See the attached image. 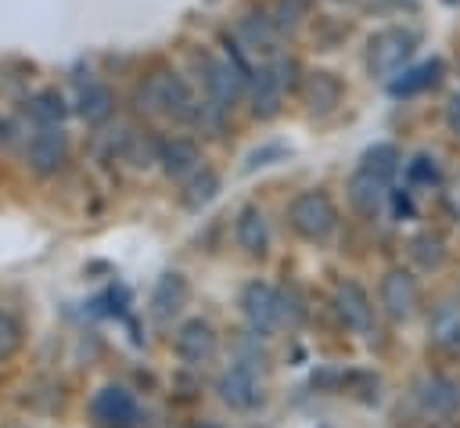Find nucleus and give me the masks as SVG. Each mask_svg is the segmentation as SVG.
Here are the masks:
<instances>
[{"label": "nucleus", "mask_w": 460, "mask_h": 428, "mask_svg": "<svg viewBox=\"0 0 460 428\" xmlns=\"http://www.w3.org/2000/svg\"><path fill=\"white\" fill-rule=\"evenodd\" d=\"M137 97H140V108H147V111H165V115H172V119H190L194 108H198V101H194L187 79L176 76V72H158V76H151V79L140 86Z\"/></svg>", "instance_id": "obj_1"}, {"label": "nucleus", "mask_w": 460, "mask_h": 428, "mask_svg": "<svg viewBox=\"0 0 460 428\" xmlns=\"http://www.w3.org/2000/svg\"><path fill=\"white\" fill-rule=\"evenodd\" d=\"M291 227L305 241H327L338 227V209L323 191H305L291 201Z\"/></svg>", "instance_id": "obj_2"}, {"label": "nucleus", "mask_w": 460, "mask_h": 428, "mask_svg": "<svg viewBox=\"0 0 460 428\" xmlns=\"http://www.w3.org/2000/svg\"><path fill=\"white\" fill-rule=\"evenodd\" d=\"M241 313H244V320H248V327L255 334H273L284 324L280 291L273 284H266V281L244 284V291H241Z\"/></svg>", "instance_id": "obj_3"}, {"label": "nucleus", "mask_w": 460, "mask_h": 428, "mask_svg": "<svg viewBox=\"0 0 460 428\" xmlns=\"http://www.w3.org/2000/svg\"><path fill=\"white\" fill-rule=\"evenodd\" d=\"M417 47V32L413 29H385L370 40L367 47V65L374 76H392L395 68H402V61L413 54Z\"/></svg>", "instance_id": "obj_4"}, {"label": "nucleus", "mask_w": 460, "mask_h": 428, "mask_svg": "<svg viewBox=\"0 0 460 428\" xmlns=\"http://www.w3.org/2000/svg\"><path fill=\"white\" fill-rule=\"evenodd\" d=\"M244 79H248V68L241 61V54L230 50V58L223 61H205V86H208V97L216 101V108H234L241 90H244Z\"/></svg>", "instance_id": "obj_5"}, {"label": "nucleus", "mask_w": 460, "mask_h": 428, "mask_svg": "<svg viewBox=\"0 0 460 428\" xmlns=\"http://www.w3.org/2000/svg\"><path fill=\"white\" fill-rule=\"evenodd\" d=\"M90 414H93L97 428H140V406H137L133 392H126L122 385H104L93 396Z\"/></svg>", "instance_id": "obj_6"}, {"label": "nucleus", "mask_w": 460, "mask_h": 428, "mask_svg": "<svg viewBox=\"0 0 460 428\" xmlns=\"http://www.w3.org/2000/svg\"><path fill=\"white\" fill-rule=\"evenodd\" d=\"M25 158L32 165V173L40 176H54L65 162H68V140L61 133V126H40V133L29 140Z\"/></svg>", "instance_id": "obj_7"}, {"label": "nucleus", "mask_w": 460, "mask_h": 428, "mask_svg": "<svg viewBox=\"0 0 460 428\" xmlns=\"http://www.w3.org/2000/svg\"><path fill=\"white\" fill-rule=\"evenodd\" d=\"M381 306L392 320H410L420 306V288L413 281V273L406 270H388L381 277Z\"/></svg>", "instance_id": "obj_8"}, {"label": "nucleus", "mask_w": 460, "mask_h": 428, "mask_svg": "<svg viewBox=\"0 0 460 428\" xmlns=\"http://www.w3.org/2000/svg\"><path fill=\"white\" fill-rule=\"evenodd\" d=\"M216 349H219V338H216V327L208 320L194 317V320L180 324V331H176V356L183 363L201 367V363H208L216 356Z\"/></svg>", "instance_id": "obj_9"}, {"label": "nucleus", "mask_w": 460, "mask_h": 428, "mask_svg": "<svg viewBox=\"0 0 460 428\" xmlns=\"http://www.w3.org/2000/svg\"><path fill=\"white\" fill-rule=\"evenodd\" d=\"M216 392H219V399H223L226 406H234V410H252V406L262 399L259 378H255V370H252L248 363H230V367L219 374Z\"/></svg>", "instance_id": "obj_10"}, {"label": "nucleus", "mask_w": 460, "mask_h": 428, "mask_svg": "<svg viewBox=\"0 0 460 428\" xmlns=\"http://www.w3.org/2000/svg\"><path fill=\"white\" fill-rule=\"evenodd\" d=\"M334 309H338L341 324H345L349 331H356V334H367L370 324H374V302H370V295L363 291V284H356V281L338 284V291H334Z\"/></svg>", "instance_id": "obj_11"}, {"label": "nucleus", "mask_w": 460, "mask_h": 428, "mask_svg": "<svg viewBox=\"0 0 460 428\" xmlns=\"http://www.w3.org/2000/svg\"><path fill=\"white\" fill-rule=\"evenodd\" d=\"M187 295H190V288H187V277L183 273H162L158 277V284H155V291H151V317L158 320V324H169L183 306H187Z\"/></svg>", "instance_id": "obj_12"}, {"label": "nucleus", "mask_w": 460, "mask_h": 428, "mask_svg": "<svg viewBox=\"0 0 460 428\" xmlns=\"http://www.w3.org/2000/svg\"><path fill=\"white\" fill-rule=\"evenodd\" d=\"M349 201H352L356 212L377 216L385 209V201H388V180H381V176H374L367 169H356L352 180H349Z\"/></svg>", "instance_id": "obj_13"}, {"label": "nucleus", "mask_w": 460, "mask_h": 428, "mask_svg": "<svg viewBox=\"0 0 460 428\" xmlns=\"http://www.w3.org/2000/svg\"><path fill=\"white\" fill-rule=\"evenodd\" d=\"M252 76H255L252 79V111L259 119H273L280 111V101H284V83L277 79L273 65H266V68H259Z\"/></svg>", "instance_id": "obj_14"}, {"label": "nucleus", "mask_w": 460, "mask_h": 428, "mask_svg": "<svg viewBox=\"0 0 460 428\" xmlns=\"http://www.w3.org/2000/svg\"><path fill=\"white\" fill-rule=\"evenodd\" d=\"M234 237H237V245H241L248 255H262V252H266V245H270V227H266V216H262V209H255V205H244V209L237 212V223H234Z\"/></svg>", "instance_id": "obj_15"}, {"label": "nucleus", "mask_w": 460, "mask_h": 428, "mask_svg": "<svg viewBox=\"0 0 460 428\" xmlns=\"http://www.w3.org/2000/svg\"><path fill=\"white\" fill-rule=\"evenodd\" d=\"M158 162H162V169L169 173V176H190V173H198L201 169V151L190 144V140H183V137H176V140H165L162 147H158Z\"/></svg>", "instance_id": "obj_16"}, {"label": "nucleus", "mask_w": 460, "mask_h": 428, "mask_svg": "<svg viewBox=\"0 0 460 428\" xmlns=\"http://www.w3.org/2000/svg\"><path fill=\"white\" fill-rule=\"evenodd\" d=\"M417 403L428 414H449L456 406V385L446 381V378H438V374H431V378H424L417 385Z\"/></svg>", "instance_id": "obj_17"}, {"label": "nucleus", "mask_w": 460, "mask_h": 428, "mask_svg": "<svg viewBox=\"0 0 460 428\" xmlns=\"http://www.w3.org/2000/svg\"><path fill=\"white\" fill-rule=\"evenodd\" d=\"M428 334H431V345H438L446 352H460V306L435 309Z\"/></svg>", "instance_id": "obj_18"}, {"label": "nucleus", "mask_w": 460, "mask_h": 428, "mask_svg": "<svg viewBox=\"0 0 460 428\" xmlns=\"http://www.w3.org/2000/svg\"><path fill=\"white\" fill-rule=\"evenodd\" d=\"M338 101H341V83H338V76H331V72H313V76L305 79V104H309L313 111H331Z\"/></svg>", "instance_id": "obj_19"}, {"label": "nucleus", "mask_w": 460, "mask_h": 428, "mask_svg": "<svg viewBox=\"0 0 460 428\" xmlns=\"http://www.w3.org/2000/svg\"><path fill=\"white\" fill-rule=\"evenodd\" d=\"M79 115H83L90 126L104 122V119L111 115V90L101 86V83H86L83 94H79Z\"/></svg>", "instance_id": "obj_20"}, {"label": "nucleus", "mask_w": 460, "mask_h": 428, "mask_svg": "<svg viewBox=\"0 0 460 428\" xmlns=\"http://www.w3.org/2000/svg\"><path fill=\"white\" fill-rule=\"evenodd\" d=\"M438 72H442V61L431 58V61L410 68L402 79H395V83H392V94H395V97H410V94H417V90H424V86H435V83H438Z\"/></svg>", "instance_id": "obj_21"}, {"label": "nucleus", "mask_w": 460, "mask_h": 428, "mask_svg": "<svg viewBox=\"0 0 460 428\" xmlns=\"http://www.w3.org/2000/svg\"><path fill=\"white\" fill-rule=\"evenodd\" d=\"M29 115L40 122V126H61L65 119V97L58 90H43L29 101Z\"/></svg>", "instance_id": "obj_22"}, {"label": "nucleus", "mask_w": 460, "mask_h": 428, "mask_svg": "<svg viewBox=\"0 0 460 428\" xmlns=\"http://www.w3.org/2000/svg\"><path fill=\"white\" fill-rule=\"evenodd\" d=\"M359 169H367V173L388 180V176L399 169V151H395V144H374V147H367Z\"/></svg>", "instance_id": "obj_23"}, {"label": "nucleus", "mask_w": 460, "mask_h": 428, "mask_svg": "<svg viewBox=\"0 0 460 428\" xmlns=\"http://www.w3.org/2000/svg\"><path fill=\"white\" fill-rule=\"evenodd\" d=\"M216 191H219V176H216L212 169H198V173H190V180H187L183 201H187V209H201V205H208V201L216 198Z\"/></svg>", "instance_id": "obj_24"}, {"label": "nucleus", "mask_w": 460, "mask_h": 428, "mask_svg": "<svg viewBox=\"0 0 460 428\" xmlns=\"http://www.w3.org/2000/svg\"><path fill=\"white\" fill-rule=\"evenodd\" d=\"M410 255L424 266V270H435V266H442L446 263V248H442V237H435V234H417L413 241H410Z\"/></svg>", "instance_id": "obj_25"}, {"label": "nucleus", "mask_w": 460, "mask_h": 428, "mask_svg": "<svg viewBox=\"0 0 460 428\" xmlns=\"http://www.w3.org/2000/svg\"><path fill=\"white\" fill-rule=\"evenodd\" d=\"M241 40L248 43V47H273V40H277V25L270 22V18H255V14H248V18H241Z\"/></svg>", "instance_id": "obj_26"}, {"label": "nucleus", "mask_w": 460, "mask_h": 428, "mask_svg": "<svg viewBox=\"0 0 460 428\" xmlns=\"http://www.w3.org/2000/svg\"><path fill=\"white\" fill-rule=\"evenodd\" d=\"M22 345V324L0 309V360H11Z\"/></svg>", "instance_id": "obj_27"}, {"label": "nucleus", "mask_w": 460, "mask_h": 428, "mask_svg": "<svg viewBox=\"0 0 460 428\" xmlns=\"http://www.w3.org/2000/svg\"><path fill=\"white\" fill-rule=\"evenodd\" d=\"M302 18H305V0H280L277 4V14L270 22L277 25V32H291Z\"/></svg>", "instance_id": "obj_28"}, {"label": "nucleus", "mask_w": 460, "mask_h": 428, "mask_svg": "<svg viewBox=\"0 0 460 428\" xmlns=\"http://www.w3.org/2000/svg\"><path fill=\"white\" fill-rule=\"evenodd\" d=\"M410 180H424V183H435L438 180V173H435V165L420 155V158H413V165H410Z\"/></svg>", "instance_id": "obj_29"}, {"label": "nucleus", "mask_w": 460, "mask_h": 428, "mask_svg": "<svg viewBox=\"0 0 460 428\" xmlns=\"http://www.w3.org/2000/svg\"><path fill=\"white\" fill-rule=\"evenodd\" d=\"M446 126L453 137H460V94L449 97V104H446Z\"/></svg>", "instance_id": "obj_30"}, {"label": "nucleus", "mask_w": 460, "mask_h": 428, "mask_svg": "<svg viewBox=\"0 0 460 428\" xmlns=\"http://www.w3.org/2000/svg\"><path fill=\"white\" fill-rule=\"evenodd\" d=\"M194 428H219V424H194Z\"/></svg>", "instance_id": "obj_31"}, {"label": "nucleus", "mask_w": 460, "mask_h": 428, "mask_svg": "<svg viewBox=\"0 0 460 428\" xmlns=\"http://www.w3.org/2000/svg\"><path fill=\"white\" fill-rule=\"evenodd\" d=\"M4 129H7V126H4V119H0V137H4Z\"/></svg>", "instance_id": "obj_32"}, {"label": "nucleus", "mask_w": 460, "mask_h": 428, "mask_svg": "<svg viewBox=\"0 0 460 428\" xmlns=\"http://www.w3.org/2000/svg\"><path fill=\"white\" fill-rule=\"evenodd\" d=\"M435 428H453V424H435Z\"/></svg>", "instance_id": "obj_33"}, {"label": "nucleus", "mask_w": 460, "mask_h": 428, "mask_svg": "<svg viewBox=\"0 0 460 428\" xmlns=\"http://www.w3.org/2000/svg\"><path fill=\"white\" fill-rule=\"evenodd\" d=\"M446 4H460V0H446Z\"/></svg>", "instance_id": "obj_34"}, {"label": "nucleus", "mask_w": 460, "mask_h": 428, "mask_svg": "<svg viewBox=\"0 0 460 428\" xmlns=\"http://www.w3.org/2000/svg\"><path fill=\"white\" fill-rule=\"evenodd\" d=\"M406 4H417V0H406Z\"/></svg>", "instance_id": "obj_35"}]
</instances>
